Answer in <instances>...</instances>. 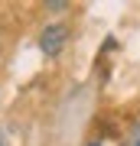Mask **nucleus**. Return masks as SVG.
Segmentation results:
<instances>
[{"label":"nucleus","instance_id":"f257e3e1","mask_svg":"<svg viewBox=\"0 0 140 146\" xmlns=\"http://www.w3.org/2000/svg\"><path fill=\"white\" fill-rule=\"evenodd\" d=\"M65 36H68V33H65L62 23H52V26L42 29V36H39V49H42L49 58H56L59 52H62V46H65Z\"/></svg>","mask_w":140,"mask_h":146},{"label":"nucleus","instance_id":"20e7f679","mask_svg":"<svg viewBox=\"0 0 140 146\" xmlns=\"http://www.w3.org/2000/svg\"><path fill=\"white\" fill-rule=\"evenodd\" d=\"M134 146H140V136H137V143H134Z\"/></svg>","mask_w":140,"mask_h":146},{"label":"nucleus","instance_id":"f03ea898","mask_svg":"<svg viewBox=\"0 0 140 146\" xmlns=\"http://www.w3.org/2000/svg\"><path fill=\"white\" fill-rule=\"evenodd\" d=\"M65 0H49V3H46V10H52V13H59V10H65Z\"/></svg>","mask_w":140,"mask_h":146},{"label":"nucleus","instance_id":"39448f33","mask_svg":"<svg viewBox=\"0 0 140 146\" xmlns=\"http://www.w3.org/2000/svg\"><path fill=\"white\" fill-rule=\"evenodd\" d=\"M88 146H101V143H88Z\"/></svg>","mask_w":140,"mask_h":146},{"label":"nucleus","instance_id":"7ed1b4c3","mask_svg":"<svg viewBox=\"0 0 140 146\" xmlns=\"http://www.w3.org/2000/svg\"><path fill=\"white\" fill-rule=\"evenodd\" d=\"M0 146H7V140H3V133H0Z\"/></svg>","mask_w":140,"mask_h":146}]
</instances>
